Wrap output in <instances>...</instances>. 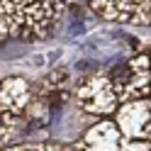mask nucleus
Masks as SVG:
<instances>
[{"label":"nucleus","instance_id":"nucleus-8","mask_svg":"<svg viewBox=\"0 0 151 151\" xmlns=\"http://www.w3.org/2000/svg\"><path fill=\"white\" fill-rule=\"evenodd\" d=\"M27 127L24 115H10V112L0 110V149L10 146L12 141L22 134V129Z\"/></svg>","mask_w":151,"mask_h":151},{"label":"nucleus","instance_id":"nucleus-1","mask_svg":"<svg viewBox=\"0 0 151 151\" xmlns=\"http://www.w3.org/2000/svg\"><path fill=\"white\" fill-rule=\"evenodd\" d=\"M63 10V0H0V44L46 39L61 22Z\"/></svg>","mask_w":151,"mask_h":151},{"label":"nucleus","instance_id":"nucleus-2","mask_svg":"<svg viewBox=\"0 0 151 151\" xmlns=\"http://www.w3.org/2000/svg\"><path fill=\"white\" fill-rule=\"evenodd\" d=\"M107 78L117 95V102L149 98V56L146 54L132 56L127 63H122Z\"/></svg>","mask_w":151,"mask_h":151},{"label":"nucleus","instance_id":"nucleus-12","mask_svg":"<svg viewBox=\"0 0 151 151\" xmlns=\"http://www.w3.org/2000/svg\"><path fill=\"white\" fill-rule=\"evenodd\" d=\"M66 151H78V149H76V144H73V146H68V149H66Z\"/></svg>","mask_w":151,"mask_h":151},{"label":"nucleus","instance_id":"nucleus-7","mask_svg":"<svg viewBox=\"0 0 151 151\" xmlns=\"http://www.w3.org/2000/svg\"><path fill=\"white\" fill-rule=\"evenodd\" d=\"M119 141H122V134L115 127V122L102 119V122H95L83 134V139L76 144V149L78 151H117Z\"/></svg>","mask_w":151,"mask_h":151},{"label":"nucleus","instance_id":"nucleus-3","mask_svg":"<svg viewBox=\"0 0 151 151\" xmlns=\"http://www.w3.org/2000/svg\"><path fill=\"white\" fill-rule=\"evenodd\" d=\"M76 102L83 112H88L93 117H107L117 110V95L112 90V83L107 76L95 73L81 81L78 90H76Z\"/></svg>","mask_w":151,"mask_h":151},{"label":"nucleus","instance_id":"nucleus-9","mask_svg":"<svg viewBox=\"0 0 151 151\" xmlns=\"http://www.w3.org/2000/svg\"><path fill=\"white\" fill-rule=\"evenodd\" d=\"M68 146L54 144V141H32V144H17V146H3L0 151H66Z\"/></svg>","mask_w":151,"mask_h":151},{"label":"nucleus","instance_id":"nucleus-5","mask_svg":"<svg viewBox=\"0 0 151 151\" xmlns=\"http://www.w3.org/2000/svg\"><path fill=\"white\" fill-rule=\"evenodd\" d=\"M115 127L124 139H149L151 137V119H149V98L127 100L117 105Z\"/></svg>","mask_w":151,"mask_h":151},{"label":"nucleus","instance_id":"nucleus-11","mask_svg":"<svg viewBox=\"0 0 151 151\" xmlns=\"http://www.w3.org/2000/svg\"><path fill=\"white\" fill-rule=\"evenodd\" d=\"M117 151H151V144H149V139H124L122 137Z\"/></svg>","mask_w":151,"mask_h":151},{"label":"nucleus","instance_id":"nucleus-4","mask_svg":"<svg viewBox=\"0 0 151 151\" xmlns=\"http://www.w3.org/2000/svg\"><path fill=\"white\" fill-rule=\"evenodd\" d=\"M88 5L102 20L119 24L149 27L151 20V0H88Z\"/></svg>","mask_w":151,"mask_h":151},{"label":"nucleus","instance_id":"nucleus-10","mask_svg":"<svg viewBox=\"0 0 151 151\" xmlns=\"http://www.w3.org/2000/svg\"><path fill=\"white\" fill-rule=\"evenodd\" d=\"M68 83H71V73L66 68H56L46 76L44 88H68Z\"/></svg>","mask_w":151,"mask_h":151},{"label":"nucleus","instance_id":"nucleus-6","mask_svg":"<svg viewBox=\"0 0 151 151\" xmlns=\"http://www.w3.org/2000/svg\"><path fill=\"white\" fill-rule=\"evenodd\" d=\"M32 88L20 76H10L0 83V110L10 115H24L32 102Z\"/></svg>","mask_w":151,"mask_h":151}]
</instances>
